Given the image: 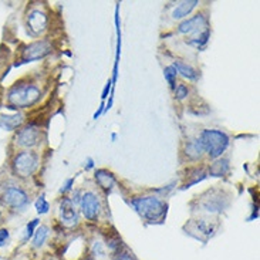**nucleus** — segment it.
Masks as SVG:
<instances>
[{
  "instance_id": "11",
  "label": "nucleus",
  "mask_w": 260,
  "mask_h": 260,
  "mask_svg": "<svg viewBox=\"0 0 260 260\" xmlns=\"http://www.w3.org/2000/svg\"><path fill=\"white\" fill-rule=\"evenodd\" d=\"M60 212H61V223L63 225L71 228V226L77 223V212L74 209V205H73L70 199H64L61 208H60Z\"/></svg>"
},
{
  "instance_id": "7",
  "label": "nucleus",
  "mask_w": 260,
  "mask_h": 260,
  "mask_svg": "<svg viewBox=\"0 0 260 260\" xmlns=\"http://www.w3.org/2000/svg\"><path fill=\"white\" fill-rule=\"evenodd\" d=\"M40 140V129L30 124L27 127L21 128L20 131L16 135V145H19L20 148H31L35 147L36 144Z\"/></svg>"
},
{
  "instance_id": "12",
  "label": "nucleus",
  "mask_w": 260,
  "mask_h": 260,
  "mask_svg": "<svg viewBox=\"0 0 260 260\" xmlns=\"http://www.w3.org/2000/svg\"><path fill=\"white\" fill-rule=\"evenodd\" d=\"M204 152H205L204 148H202V145H201L199 140L189 141V142L186 144V148H185V155L188 156V159H190V161L199 159Z\"/></svg>"
},
{
  "instance_id": "14",
  "label": "nucleus",
  "mask_w": 260,
  "mask_h": 260,
  "mask_svg": "<svg viewBox=\"0 0 260 260\" xmlns=\"http://www.w3.org/2000/svg\"><path fill=\"white\" fill-rule=\"evenodd\" d=\"M95 179H97V182H99L100 186L104 188V189H111L114 182H115L114 176L111 175L108 171H99V172L95 174Z\"/></svg>"
},
{
  "instance_id": "17",
  "label": "nucleus",
  "mask_w": 260,
  "mask_h": 260,
  "mask_svg": "<svg viewBox=\"0 0 260 260\" xmlns=\"http://www.w3.org/2000/svg\"><path fill=\"white\" fill-rule=\"evenodd\" d=\"M47 236H49V228L40 226L33 235V247H42L47 239Z\"/></svg>"
},
{
  "instance_id": "25",
  "label": "nucleus",
  "mask_w": 260,
  "mask_h": 260,
  "mask_svg": "<svg viewBox=\"0 0 260 260\" xmlns=\"http://www.w3.org/2000/svg\"><path fill=\"white\" fill-rule=\"evenodd\" d=\"M0 220H2V211H0Z\"/></svg>"
},
{
  "instance_id": "22",
  "label": "nucleus",
  "mask_w": 260,
  "mask_h": 260,
  "mask_svg": "<svg viewBox=\"0 0 260 260\" xmlns=\"http://www.w3.org/2000/svg\"><path fill=\"white\" fill-rule=\"evenodd\" d=\"M39 223V220L35 219L33 222H30L27 225V229H26V235H24V240H28L30 238H33V235H35V228Z\"/></svg>"
},
{
  "instance_id": "18",
  "label": "nucleus",
  "mask_w": 260,
  "mask_h": 260,
  "mask_svg": "<svg viewBox=\"0 0 260 260\" xmlns=\"http://www.w3.org/2000/svg\"><path fill=\"white\" fill-rule=\"evenodd\" d=\"M228 168H229L228 161H218L211 167V174L213 176H222L223 174H226Z\"/></svg>"
},
{
  "instance_id": "23",
  "label": "nucleus",
  "mask_w": 260,
  "mask_h": 260,
  "mask_svg": "<svg viewBox=\"0 0 260 260\" xmlns=\"http://www.w3.org/2000/svg\"><path fill=\"white\" fill-rule=\"evenodd\" d=\"M175 94H176V99H179V100L185 99V97L188 95V88H186V85L179 84L178 87H175Z\"/></svg>"
},
{
  "instance_id": "21",
  "label": "nucleus",
  "mask_w": 260,
  "mask_h": 260,
  "mask_svg": "<svg viewBox=\"0 0 260 260\" xmlns=\"http://www.w3.org/2000/svg\"><path fill=\"white\" fill-rule=\"evenodd\" d=\"M36 208H37V212H39V213H46V212L49 211V204H47V201L44 199V197L39 198V201H37V204H36Z\"/></svg>"
},
{
  "instance_id": "8",
  "label": "nucleus",
  "mask_w": 260,
  "mask_h": 260,
  "mask_svg": "<svg viewBox=\"0 0 260 260\" xmlns=\"http://www.w3.org/2000/svg\"><path fill=\"white\" fill-rule=\"evenodd\" d=\"M50 50H51V46L47 42H44V40L31 43V44H28V46H26L24 49L21 50V60L23 61L39 60V58H42L46 54H49Z\"/></svg>"
},
{
  "instance_id": "24",
  "label": "nucleus",
  "mask_w": 260,
  "mask_h": 260,
  "mask_svg": "<svg viewBox=\"0 0 260 260\" xmlns=\"http://www.w3.org/2000/svg\"><path fill=\"white\" fill-rule=\"evenodd\" d=\"M10 239V233L7 229H0V247L6 246L7 242Z\"/></svg>"
},
{
  "instance_id": "16",
  "label": "nucleus",
  "mask_w": 260,
  "mask_h": 260,
  "mask_svg": "<svg viewBox=\"0 0 260 260\" xmlns=\"http://www.w3.org/2000/svg\"><path fill=\"white\" fill-rule=\"evenodd\" d=\"M178 73H181L183 77L189 78V80H197L198 73L195 69H192L190 66H186V64L181 63V61H175V64L172 66Z\"/></svg>"
},
{
  "instance_id": "9",
  "label": "nucleus",
  "mask_w": 260,
  "mask_h": 260,
  "mask_svg": "<svg viewBox=\"0 0 260 260\" xmlns=\"http://www.w3.org/2000/svg\"><path fill=\"white\" fill-rule=\"evenodd\" d=\"M81 209H83V213L84 216L88 220H97L100 215V202L99 198L95 197L92 192H85L83 198H81Z\"/></svg>"
},
{
  "instance_id": "13",
  "label": "nucleus",
  "mask_w": 260,
  "mask_h": 260,
  "mask_svg": "<svg viewBox=\"0 0 260 260\" xmlns=\"http://www.w3.org/2000/svg\"><path fill=\"white\" fill-rule=\"evenodd\" d=\"M23 122V115L21 114H14V115H3L0 120V127L5 129H16L19 128Z\"/></svg>"
},
{
  "instance_id": "3",
  "label": "nucleus",
  "mask_w": 260,
  "mask_h": 260,
  "mask_svg": "<svg viewBox=\"0 0 260 260\" xmlns=\"http://www.w3.org/2000/svg\"><path fill=\"white\" fill-rule=\"evenodd\" d=\"M133 205L141 216L151 223L159 222L167 213V205L158 198H137L133 201Z\"/></svg>"
},
{
  "instance_id": "26",
  "label": "nucleus",
  "mask_w": 260,
  "mask_h": 260,
  "mask_svg": "<svg viewBox=\"0 0 260 260\" xmlns=\"http://www.w3.org/2000/svg\"><path fill=\"white\" fill-rule=\"evenodd\" d=\"M87 260H92V259H91V257H90V259H87Z\"/></svg>"
},
{
  "instance_id": "6",
  "label": "nucleus",
  "mask_w": 260,
  "mask_h": 260,
  "mask_svg": "<svg viewBox=\"0 0 260 260\" xmlns=\"http://www.w3.org/2000/svg\"><path fill=\"white\" fill-rule=\"evenodd\" d=\"M0 202L5 206H7V208L13 209V211H19V209L24 208L28 204V197L27 193L21 188L10 185V186L5 188V190L2 192Z\"/></svg>"
},
{
  "instance_id": "19",
  "label": "nucleus",
  "mask_w": 260,
  "mask_h": 260,
  "mask_svg": "<svg viewBox=\"0 0 260 260\" xmlns=\"http://www.w3.org/2000/svg\"><path fill=\"white\" fill-rule=\"evenodd\" d=\"M113 260H135V256L133 252H129L127 247L124 246L120 250H117L115 253H113Z\"/></svg>"
},
{
  "instance_id": "1",
  "label": "nucleus",
  "mask_w": 260,
  "mask_h": 260,
  "mask_svg": "<svg viewBox=\"0 0 260 260\" xmlns=\"http://www.w3.org/2000/svg\"><path fill=\"white\" fill-rule=\"evenodd\" d=\"M42 97L40 88L30 83H16L7 92V103L13 108H28Z\"/></svg>"
},
{
  "instance_id": "5",
  "label": "nucleus",
  "mask_w": 260,
  "mask_h": 260,
  "mask_svg": "<svg viewBox=\"0 0 260 260\" xmlns=\"http://www.w3.org/2000/svg\"><path fill=\"white\" fill-rule=\"evenodd\" d=\"M39 165V155L35 151H21L16 155L12 162L14 175L19 178H28L33 175Z\"/></svg>"
},
{
  "instance_id": "20",
  "label": "nucleus",
  "mask_w": 260,
  "mask_h": 260,
  "mask_svg": "<svg viewBox=\"0 0 260 260\" xmlns=\"http://www.w3.org/2000/svg\"><path fill=\"white\" fill-rule=\"evenodd\" d=\"M165 78L168 81V84L171 88H175V81H176V70L171 66V67H167L165 69Z\"/></svg>"
},
{
  "instance_id": "15",
  "label": "nucleus",
  "mask_w": 260,
  "mask_h": 260,
  "mask_svg": "<svg viewBox=\"0 0 260 260\" xmlns=\"http://www.w3.org/2000/svg\"><path fill=\"white\" fill-rule=\"evenodd\" d=\"M197 5L198 2H183V3H181V5L174 10L172 17H174V19H182L185 16H188V14L192 12V9L197 6Z\"/></svg>"
},
{
  "instance_id": "2",
  "label": "nucleus",
  "mask_w": 260,
  "mask_h": 260,
  "mask_svg": "<svg viewBox=\"0 0 260 260\" xmlns=\"http://www.w3.org/2000/svg\"><path fill=\"white\" fill-rule=\"evenodd\" d=\"M179 33L190 35L189 44L201 49L206 44L209 39V28H208V20L204 14H197L192 19H188L179 26Z\"/></svg>"
},
{
  "instance_id": "10",
  "label": "nucleus",
  "mask_w": 260,
  "mask_h": 260,
  "mask_svg": "<svg viewBox=\"0 0 260 260\" xmlns=\"http://www.w3.org/2000/svg\"><path fill=\"white\" fill-rule=\"evenodd\" d=\"M27 24L28 28L35 33L39 35L42 33L43 30L47 26V16L40 12V10H33L31 13H28L27 16Z\"/></svg>"
},
{
  "instance_id": "4",
  "label": "nucleus",
  "mask_w": 260,
  "mask_h": 260,
  "mask_svg": "<svg viewBox=\"0 0 260 260\" xmlns=\"http://www.w3.org/2000/svg\"><path fill=\"white\" fill-rule=\"evenodd\" d=\"M199 142L204 148L205 152L211 158H218L225 152V149L229 145V138L225 133L218 129H206L201 134Z\"/></svg>"
}]
</instances>
